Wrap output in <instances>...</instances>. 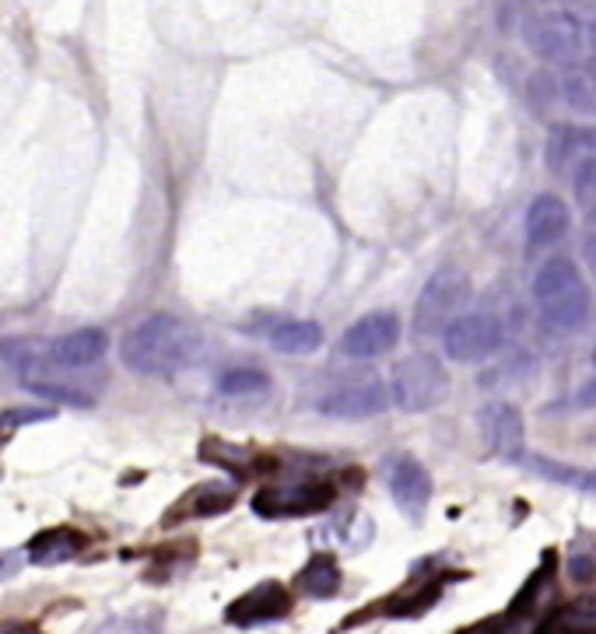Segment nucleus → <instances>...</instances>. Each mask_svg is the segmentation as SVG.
Returning <instances> with one entry per match:
<instances>
[{"mask_svg":"<svg viewBox=\"0 0 596 634\" xmlns=\"http://www.w3.org/2000/svg\"><path fill=\"white\" fill-rule=\"evenodd\" d=\"M572 228V210L562 197L541 194L527 207V221H523V239L530 253H544V249L557 245Z\"/></svg>","mask_w":596,"mask_h":634,"instance_id":"f8f14e48","label":"nucleus"},{"mask_svg":"<svg viewBox=\"0 0 596 634\" xmlns=\"http://www.w3.org/2000/svg\"><path fill=\"white\" fill-rule=\"evenodd\" d=\"M586 232H596V207L586 210Z\"/></svg>","mask_w":596,"mask_h":634,"instance_id":"2f4dec72","label":"nucleus"},{"mask_svg":"<svg viewBox=\"0 0 596 634\" xmlns=\"http://www.w3.org/2000/svg\"><path fill=\"white\" fill-rule=\"evenodd\" d=\"M85 550V536L71 526L61 529H43L35 540L29 544V561L40 565V568H53V565H64L74 561Z\"/></svg>","mask_w":596,"mask_h":634,"instance_id":"dca6fc26","label":"nucleus"},{"mask_svg":"<svg viewBox=\"0 0 596 634\" xmlns=\"http://www.w3.org/2000/svg\"><path fill=\"white\" fill-rule=\"evenodd\" d=\"M387 393L408 414L432 411L449 396V372L435 354H411L393 364Z\"/></svg>","mask_w":596,"mask_h":634,"instance_id":"20e7f679","label":"nucleus"},{"mask_svg":"<svg viewBox=\"0 0 596 634\" xmlns=\"http://www.w3.org/2000/svg\"><path fill=\"white\" fill-rule=\"evenodd\" d=\"M109 351V337L102 330H74L46 343V361L53 369H88Z\"/></svg>","mask_w":596,"mask_h":634,"instance_id":"4468645a","label":"nucleus"},{"mask_svg":"<svg viewBox=\"0 0 596 634\" xmlns=\"http://www.w3.org/2000/svg\"><path fill=\"white\" fill-rule=\"evenodd\" d=\"M22 568V561H18V554H0V579H11V575Z\"/></svg>","mask_w":596,"mask_h":634,"instance_id":"7c9ffc66","label":"nucleus"},{"mask_svg":"<svg viewBox=\"0 0 596 634\" xmlns=\"http://www.w3.org/2000/svg\"><path fill=\"white\" fill-rule=\"evenodd\" d=\"M541 634H596V600H575L554 610Z\"/></svg>","mask_w":596,"mask_h":634,"instance_id":"412c9836","label":"nucleus"},{"mask_svg":"<svg viewBox=\"0 0 596 634\" xmlns=\"http://www.w3.org/2000/svg\"><path fill=\"white\" fill-rule=\"evenodd\" d=\"M589 441H593V446H596V431H593V435H589Z\"/></svg>","mask_w":596,"mask_h":634,"instance_id":"72a5a7b5","label":"nucleus"},{"mask_svg":"<svg viewBox=\"0 0 596 634\" xmlns=\"http://www.w3.org/2000/svg\"><path fill=\"white\" fill-rule=\"evenodd\" d=\"M502 343H506V326L491 313L456 316L446 330H442V351H446L449 361H459V364L488 361L491 354L502 351Z\"/></svg>","mask_w":596,"mask_h":634,"instance_id":"423d86ee","label":"nucleus"},{"mask_svg":"<svg viewBox=\"0 0 596 634\" xmlns=\"http://www.w3.org/2000/svg\"><path fill=\"white\" fill-rule=\"evenodd\" d=\"M271 343L281 354H313L323 348V326L313 319H288L271 330Z\"/></svg>","mask_w":596,"mask_h":634,"instance_id":"6ab92c4d","label":"nucleus"},{"mask_svg":"<svg viewBox=\"0 0 596 634\" xmlns=\"http://www.w3.org/2000/svg\"><path fill=\"white\" fill-rule=\"evenodd\" d=\"M523 467L530 473H537L541 480H551V484H562V488H575V491H593L596 494V470H579L572 463H562V459H551V456H523Z\"/></svg>","mask_w":596,"mask_h":634,"instance_id":"a211bd4d","label":"nucleus"},{"mask_svg":"<svg viewBox=\"0 0 596 634\" xmlns=\"http://www.w3.org/2000/svg\"><path fill=\"white\" fill-rule=\"evenodd\" d=\"M557 99L579 117H596V64H572L557 78Z\"/></svg>","mask_w":596,"mask_h":634,"instance_id":"f3484780","label":"nucleus"},{"mask_svg":"<svg viewBox=\"0 0 596 634\" xmlns=\"http://www.w3.org/2000/svg\"><path fill=\"white\" fill-rule=\"evenodd\" d=\"M593 22H583V8L551 4V8H527L523 11V43L544 64L572 67L583 64L593 43Z\"/></svg>","mask_w":596,"mask_h":634,"instance_id":"f03ea898","label":"nucleus"},{"mask_svg":"<svg viewBox=\"0 0 596 634\" xmlns=\"http://www.w3.org/2000/svg\"><path fill=\"white\" fill-rule=\"evenodd\" d=\"M387 488L408 518H421L432 502V473L414 456H393L387 463Z\"/></svg>","mask_w":596,"mask_h":634,"instance_id":"9d476101","label":"nucleus"},{"mask_svg":"<svg viewBox=\"0 0 596 634\" xmlns=\"http://www.w3.org/2000/svg\"><path fill=\"white\" fill-rule=\"evenodd\" d=\"M544 155H548V168L562 176L568 165H579L586 155H596V130L575 127V123H557V127H551Z\"/></svg>","mask_w":596,"mask_h":634,"instance_id":"2eb2a0df","label":"nucleus"},{"mask_svg":"<svg viewBox=\"0 0 596 634\" xmlns=\"http://www.w3.org/2000/svg\"><path fill=\"white\" fill-rule=\"evenodd\" d=\"M232 509V491L221 484H204L201 491L183 498V515L189 518H207V515H221Z\"/></svg>","mask_w":596,"mask_h":634,"instance_id":"5701e85b","label":"nucleus"},{"mask_svg":"<svg viewBox=\"0 0 596 634\" xmlns=\"http://www.w3.org/2000/svg\"><path fill=\"white\" fill-rule=\"evenodd\" d=\"M533 298L541 305V319L544 326L557 334H575L583 330L589 313H593V298H589V284L579 274V266L568 256H551L533 277Z\"/></svg>","mask_w":596,"mask_h":634,"instance_id":"7ed1b4c3","label":"nucleus"},{"mask_svg":"<svg viewBox=\"0 0 596 634\" xmlns=\"http://www.w3.org/2000/svg\"><path fill=\"white\" fill-rule=\"evenodd\" d=\"M470 277L464 271H453V266H442L429 277V284L421 287V295L414 302V316L411 326L418 337H435L456 319V313L470 302Z\"/></svg>","mask_w":596,"mask_h":634,"instance_id":"39448f33","label":"nucleus"},{"mask_svg":"<svg viewBox=\"0 0 596 634\" xmlns=\"http://www.w3.org/2000/svg\"><path fill=\"white\" fill-rule=\"evenodd\" d=\"M288 610H292V592L281 582H260L257 589L242 592L239 600L225 610V621L236 627H253V624L288 617Z\"/></svg>","mask_w":596,"mask_h":634,"instance_id":"ddd939ff","label":"nucleus"},{"mask_svg":"<svg viewBox=\"0 0 596 634\" xmlns=\"http://www.w3.org/2000/svg\"><path fill=\"white\" fill-rule=\"evenodd\" d=\"M295 586L305 595H313V600H330V595L340 592V568L330 554H316V557H310V565L299 571Z\"/></svg>","mask_w":596,"mask_h":634,"instance_id":"aec40b11","label":"nucleus"},{"mask_svg":"<svg viewBox=\"0 0 596 634\" xmlns=\"http://www.w3.org/2000/svg\"><path fill=\"white\" fill-rule=\"evenodd\" d=\"M568 575L575 582H593L596 579V557H593V550H575L572 557H568Z\"/></svg>","mask_w":596,"mask_h":634,"instance_id":"cd10ccee","label":"nucleus"},{"mask_svg":"<svg viewBox=\"0 0 596 634\" xmlns=\"http://www.w3.org/2000/svg\"><path fill=\"white\" fill-rule=\"evenodd\" d=\"M95 634H151V627H144L141 617H112Z\"/></svg>","mask_w":596,"mask_h":634,"instance_id":"c85d7f7f","label":"nucleus"},{"mask_svg":"<svg viewBox=\"0 0 596 634\" xmlns=\"http://www.w3.org/2000/svg\"><path fill=\"white\" fill-rule=\"evenodd\" d=\"M334 484L326 480H305V484H284V488H263L253 498V512L263 518H299V515H316L330 509L334 502Z\"/></svg>","mask_w":596,"mask_h":634,"instance_id":"0eeeda50","label":"nucleus"},{"mask_svg":"<svg viewBox=\"0 0 596 634\" xmlns=\"http://www.w3.org/2000/svg\"><path fill=\"white\" fill-rule=\"evenodd\" d=\"M400 340V316L390 309H379L351 323L340 337V351L348 358H379L397 348Z\"/></svg>","mask_w":596,"mask_h":634,"instance_id":"9b49d317","label":"nucleus"},{"mask_svg":"<svg viewBox=\"0 0 596 634\" xmlns=\"http://www.w3.org/2000/svg\"><path fill=\"white\" fill-rule=\"evenodd\" d=\"M271 390V375L260 369H228L218 379V393L232 396V400H249V396H263Z\"/></svg>","mask_w":596,"mask_h":634,"instance_id":"4be33fe9","label":"nucleus"},{"mask_svg":"<svg viewBox=\"0 0 596 634\" xmlns=\"http://www.w3.org/2000/svg\"><path fill=\"white\" fill-rule=\"evenodd\" d=\"M53 411H8V414H0V435H11L14 428H22V425H40V420H50Z\"/></svg>","mask_w":596,"mask_h":634,"instance_id":"bb28decb","label":"nucleus"},{"mask_svg":"<svg viewBox=\"0 0 596 634\" xmlns=\"http://www.w3.org/2000/svg\"><path fill=\"white\" fill-rule=\"evenodd\" d=\"M593 364H596V348H593Z\"/></svg>","mask_w":596,"mask_h":634,"instance_id":"f704fd0d","label":"nucleus"},{"mask_svg":"<svg viewBox=\"0 0 596 634\" xmlns=\"http://www.w3.org/2000/svg\"><path fill=\"white\" fill-rule=\"evenodd\" d=\"M551 575H554V554H544V561H541V568H537L533 575H530V582L523 586V592L516 595V603H512V610L509 613H516L519 606L523 610H530L537 600H541V592H544V582H551Z\"/></svg>","mask_w":596,"mask_h":634,"instance_id":"393cba45","label":"nucleus"},{"mask_svg":"<svg viewBox=\"0 0 596 634\" xmlns=\"http://www.w3.org/2000/svg\"><path fill=\"white\" fill-rule=\"evenodd\" d=\"M390 393L376 375H365L355 382H344V386H334L326 396L316 400V411L326 417H348V420H361V417H376L387 411Z\"/></svg>","mask_w":596,"mask_h":634,"instance_id":"1a4fd4ad","label":"nucleus"},{"mask_svg":"<svg viewBox=\"0 0 596 634\" xmlns=\"http://www.w3.org/2000/svg\"><path fill=\"white\" fill-rule=\"evenodd\" d=\"M568 407H572V411H593V407H596V375H593V379H586L583 386L572 393Z\"/></svg>","mask_w":596,"mask_h":634,"instance_id":"c756f323","label":"nucleus"},{"mask_svg":"<svg viewBox=\"0 0 596 634\" xmlns=\"http://www.w3.org/2000/svg\"><path fill=\"white\" fill-rule=\"evenodd\" d=\"M557 99V78L551 70H541V74H533V78L527 81V102L530 109L537 112V117H544V109H551Z\"/></svg>","mask_w":596,"mask_h":634,"instance_id":"b1692460","label":"nucleus"},{"mask_svg":"<svg viewBox=\"0 0 596 634\" xmlns=\"http://www.w3.org/2000/svg\"><path fill=\"white\" fill-rule=\"evenodd\" d=\"M477 428H480V438H485V446L498 459H506V463H523L527 425H523L519 407H512V403H506V400H495V403H488V407H480Z\"/></svg>","mask_w":596,"mask_h":634,"instance_id":"6e6552de","label":"nucleus"},{"mask_svg":"<svg viewBox=\"0 0 596 634\" xmlns=\"http://www.w3.org/2000/svg\"><path fill=\"white\" fill-rule=\"evenodd\" d=\"M14 634H40V631H29V627H22V631H14Z\"/></svg>","mask_w":596,"mask_h":634,"instance_id":"473e14b6","label":"nucleus"},{"mask_svg":"<svg viewBox=\"0 0 596 634\" xmlns=\"http://www.w3.org/2000/svg\"><path fill=\"white\" fill-rule=\"evenodd\" d=\"M201 354V334L176 316H151L127 330L120 358L138 375H176Z\"/></svg>","mask_w":596,"mask_h":634,"instance_id":"f257e3e1","label":"nucleus"},{"mask_svg":"<svg viewBox=\"0 0 596 634\" xmlns=\"http://www.w3.org/2000/svg\"><path fill=\"white\" fill-rule=\"evenodd\" d=\"M572 186H575V197H579V204L586 210L596 207V155H586L579 165H575Z\"/></svg>","mask_w":596,"mask_h":634,"instance_id":"a878e982","label":"nucleus"}]
</instances>
